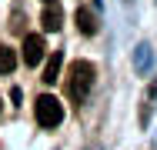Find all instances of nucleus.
<instances>
[{
	"instance_id": "obj_3",
	"label": "nucleus",
	"mask_w": 157,
	"mask_h": 150,
	"mask_svg": "<svg viewBox=\"0 0 157 150\" xmlns=\"http://www.w3.org/2000/svg\"><path fill=\"white\" fill-rule=\"evenodd\" d=\"M44 54H47L44 37H40V33H27V37H24V63H27V67H40Z\"/></svg>"
},
{
	"instance_id": "obj_1",
	"label": "nucleus",
	"mask_w": 157,
	"mask_h": 150,
	"mask_svg": "<svg viewBox=\"0 0 157 150\" xmlns=\"http://www.w3.org/2000/svg\"><path fill=\"white\" fill-rule=\"evenodd\" d=\"M94 80H97L94 63L74 60L70 70H67V93H70V100H74V103H84V100L90 97V90H94Z\"/></svg>"
},
{
	"instance_id": "obj_5",
	"label": "nucleus",
	"mask_w": 157,
	"mask_h": 150,
	"mask_svg": "<svg viewBox=\"0 0 157 150\" xmlns=\"http://www.w3.org/2000/svg\"><path fill=\"white\" fill-rule=\"evenodd\" d=\"M60 7L57 3H47V10H44V17H40V24H44V30L47 33H54V30H60Z\"/></svg>"
},
{
	"instance_id": "obj_2",
	"label": "nucleus",
	"mask_w": 157,
	"mask_h": 150,
	"mask_svg": "<svg viewBox=\"0 0 157 150\" xmlns=\"http://www.w3.org/2000/svg\"><path fill=\"white\" fill-rule=\"evenodd\" d=\"M33 114H37V123L40 127H57L63 120V103L57 97H50V93H44V97H37V107H33Z\"/></svg>"
},
{
	"instance_id": "obj_9",
	"label": "nucleus",
	"mask_w": 157,
	"mask_h": 150,
	"mask_svg": "<svg viewBox=\"0 0 157 150\" xmlns=\"http://www.w3.org/2000/svg\"><path fill=\"white\" fill-rule=\"evenodd\" d=\"M0 110H3V100H0Z\"/></svg>"
},
{
	"instance_id": "obj_7",
	"label": "nucleus",
	"mask_w": 157,
	"mask_h": 150,
	"mask_svg": "<svg viewBox=\"0 0 157 150\" xmlns=\"http://www.w3.org/2000/svg\"><path fill=\"white\" fill-rule=\"evenodd\" d=\"M13 67H17V54L10 47H0V73H13Z\"/></svg>"
},
{
	"instance_id": "obj_4",
	"label": "nucleus",
	"mask_w": 157,
	"mask_h": 150,
	"mask_svg": "<svg viewBox=\"0 0 157 150\" xmlns=\"http://www.w3.org/2000/svg\"><path fill=\"white\" fill-rule=\"evenodd\" d=\"M74 20H77V30H80L84 37H90V33H97V17H94V10H90V7H77Z\"/></svg>"
},
{
	"instance_id": "obj_6",
	"label": "nucleus",
	"mask_w": 157,
	"mask_h": 150,
	"mask_svg": "<svg viewBox=\"0 0 157 150\" xmlns=\"http://www.w3.org/2000/svg\"><path fill=\"white\" fill-rule=\"evenodd\" d=\"M60 63H63V57L54 50V54L47 57V63H44V80H47V84H57V77H60Z\"/></svg>"
},
{
	"instance_id": "obj_8",
	"label": "nucleus",
	"mask_w": 157,
	"mask_h": 150,
	"mask_svg": "<svg viewBox=\"0 0 157 150\" xmlns=\"http://www.w3.org/2000/svg\"><path fill=\"white\" fill-rule=\"evenodd\" d=\"M44 3H57V0H44Z\"/></svg>"
}]
</instances>
